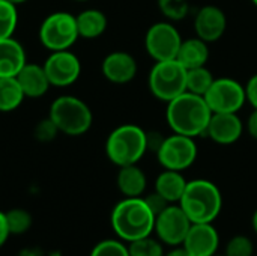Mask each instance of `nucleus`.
I'll return each instance as SVG.
<instances>
[{
    "instance_id": "2",
    "label": "nucleus",
    "mask_w": 257,
    "mask_h": 256,
    "mask_svg": "<svg viewBox=\"0 0 257 256\" xmlns=\"http://www.w3.org/2000/svg\"><path fill=\"white\" fill-rule=\"evenodd\" d=\"M111 228L119 240L131 243L154 234L155 214L145 198H123L111 211Z\"/></svg>"
},
{
    "instance_id": "15",
    "label": "nucleus",
    "mask_w": 257,
    "mask_h": 256,
    "mask_svg": "<svg viewBox=\"0 0 257 256\" xmlns=\"http://www.w3.org/2000/svg\"><path fill=\"white\" fill-rule=\"evenodd\" d=\"M244 122L238 113H212L206 134L217 145H233L244 134Z\"/></svg>"
},
{
    "instance_id": "9",
    "label": "nucleus",
    "mask_w": 257,
    "mask_h": 256,
    "mask_svg": "<svg viewBox=\"0 0 257 256\" xmlns=\"http://www.w3.org/2000/svg\"><path fill=\"white\" fill-rule=\"evenodd\" d=\"M181 44L182 36L172 21L152 24L145 36V48L155 62L176 59Z\"/></svg>"
},
{
    "instance_id": "23",
    "label": "nucleus",
    "mask_w": 257,
    "mask_h": 256,
    "mask_svg": "<svg viewBox=\"0 0 257 256\" xmlns=\"http://www.w3.org/2000/svg\"><path fill=\"white\" fill-rule=\"evenodd\" d=\"M26 95L15 77H0V112L9 113L17 110Z\"/></svg>"
},
{
    "instance_id": "5",
    "label": "nucleus",
    "mask_w": 257,
    "mask_h": 256,
    "mask_svg": "<svg viewBox=\"0 0 257 256\" xmlns=\"http://www.w3.org/2000/svg\"><path fill=\"white\" fill-rule=\"evenodd\" d=\"M48 116L62 134L71 137L86 134L93 124L90 107L83 100L72 95H62L56 98L50 106Z\"/></svg>"
},
{
    "instance_id": "37",
    "label": "nucleus",
    "mask_w": 257,
    "mask_h": 256,
    "mask_svg": "<svg viewBox=\"0 0 257 256\" xmlns=\"http://www.w3.org/2000/svg\"><path fill=\"white\" fill-rule=\"evenodd\" d=\"M163 256H188V253L185 252L182 246H179V247H173L170 252H166Z\"/></svg>"
},
{
    "instance_id": "25",
    "label": "nucleus",
    "mask_w": 257,
    "mask_h": 256,
    "mask_svg": "<svg viewBox=\"0 0 257 256\" xmlns=\"http://www.w3.org/2000/svg\"><path fill=\"white\" fill-rule=\"evenodd\" d=\"M18 24L17 6L8 0H0V39L11 38Z\"/></svg>"
},
{
    "instance_id": "28",
    "label": "nucleus",
    "mask_w": 257,
    "mask_h": 256,
    "mask_svg": "<svg viewBox=\"0 0 257 256\" xmlns=\"http://www.w3.org/2000/svg\"><path fill=\"white\" fill-rule=\"evenodd\" d=\"M6 214V222L11 235H20L24 234L30 229L32 226V216L29 211L23 208H12L5 213Z\"/></svg>"
},
{
    "instance_id": "34",
    "label": "nucleus",
    "mask_w": 257,
    "mask_h": 256,
    "mask_svg": "<svg viewBox=\"0 0 257 256\" xmlns=\"http://www.w3.org/2000/svg\"><path fill=\"white\" fill-rule=\"evenodd\" d=\"M146 134H148V149L157 152L158 148L161 146L164 137L160 133H157V131H146Z\"/></svg>"
},
{
    "instance_id": "39",
    "label": "nucleus",
    "mask_w": 257,
    "mask_h": 256,
    "mask_svg": "<svg viewBox=\"0 0 257 256\" xmlns=\"http://www.w3.org/2000/svg\"><path fill=\"white\" fill-rule=\"evenodd\" d=\"M8 2H11L12 5L18 6V5H23V3H26V2H29V0H8Z\"/></svg>"
},
{
    "instance_id": "16",
    "label": "nucleus",
    "mask_w": 257,
    "mask_h": 256,
    "mask_svg": "<svg viewBox=\"0 0 257 256\" xmlns=\"http://www.w3.org/2000/svg\"><path fill=\"white\" fill-rule=\"evenodd\" d=\"M139 65L133 54L128 51H111L108 53L102 63H101V72L102 75L114 84H126L134 80L137 75Z\"/></svg>"
},
{
    "instance_id": "17",
    "label": "nucleus",
    "mask_w": 257,
    "mask_h": 256,
    "mask_svg": "<svg viewBox=\"0 0 257 256\" xmlns=\"http://www.w3.org/2000/svg\"><path fill=\"white\" fill-rule=\"evenodd\" d=\"M15 78L18 80L26 98H41L51 88L42 65L26 63Z\"/></svg>"
},
{
    "instance_id": "38",
    "label": "nucleus",
    "mask_w": 257,
    "mask_h": 256,
    "mask_svg": "<svg viewBox=\"0 0 257 256\" xmlns=\"http://www.w3.org/2000/svg\"><path fill=\"white\" fill-rule=\"evenodd\" d=\"M251 228H253V231L257 234V210L254 211L253 217H251Z\"/></svg>"
},
{
    "instance_id": "36",
    "label": "nucleus",
    "mask_w": 257,
    "mask_h": 256,
    "mask_svg": "<svg viewBox=\"0 0 257 256\" xmlns=\"http://www.w3.org/2000/svg\"><path fill=\"white\" fill-rule=\"evenodd\" d=\"M9 237H11V232H9V228H8L6 214H5V211H0V247L8 241Z\"/></svg>"
},
{
    "instance_id": "8",
    "label": "nucleus",
    "mask_w": 257,
    "mask_h": 256,
    "mask_svg": "<svg viewBox=\"0 0 257 256\" xmlns=\"http://www.w3.org/2000/svg\"><path fill=\"white\" fill-rule=\"evenodd\" d=\"M155 154L163 169L184 172L197 160L199 148L196 139L173 133L164 137L161 146Z\"/></svg>"
},
{
    "instance_id": "22",
    "label": "nucleus",
    "mask_w": 257,
    "mask_h": 256,
    "mask_svg": "<svg viewBox=\"0 0 257 256\" xmlns=\"http://www.w3.org/2000/svg\"><path fill=\"white\" fill-rule=\"evenodd\" d=\"M75 20H77L78 35L80 38H84V39L99 38L101 35H104L108 26V20L105 14L95 8L81 11L78 15H75Z\"/></svg>"
},
{
    "instance_id": "1",
    "label": "nucleus",
    "mask_w": 257,
    "mask_h": 256,
    "mask_svg": "<svg viewBox=\"0 0 257 256\" xmlns=\"http://www.w3.org/2000/svg\"><path fill=\"white\" fill-rule=\"evenodd\" d=\"M211 118L212 110L202 95L185 91L167 103L166 121L169 128L176 134L193 139L205 136Z\"/></svg>"
},
{
    "instance_id": "21",
    "label": "nucleus",
    "mask_w": 257,
    "mask_h": 256,
    "mask_svg": "<svg viewBox=\"0 0 257 256\" xmlns=\"http://www.w3.org/2000/svg\"><path fill=\"white\" fill-rule=\"evenodd\" d=\"M188 181L179 170L164 169L155 180V192L169 204H178L185 192Z\"/></svg>"
},
{
    "instance_id": "31",
    "label": "nucleus",
    "mask_w": 257,
    "mask_h": 256,
    "mask_svg": "<svg viewBox=\"0 0 257 256\" xmlns=\"http://www.w3.org/2000/svg\"><path fill=\"white\" fill-rule=\"evenodd\" d=\"M59 128L57 125L53 122V119L48 116V118H44L41 119L36 125H35V130H33V136L36 140L45 143V142H51L56 139V136L59 134Z\"/></svg>"
},
{
    "instance_id": "41",
    "label": "nucleus",
    "mask_w": 257,
    "mask_h": 256,
    "mask_svg": "<svg viewBox=\"0 0 257 256\" xmlns=\"http://www.w3.org/2000/svg\"><path fill=\"white\" fill-rule=\"evenodd\" d=\"M78 2H86V0H78Z\"/></svg>"
},
{
    "instance_id": "11",
    "label": "nucleus",
    "mask_w": 257,
    "mask_h": 256,
    "mask_svg": "<svg viewBox=\"0 0 257 256\" xmlns=\"http://www.w3.org/2000/svg\"><path fill=\"white\" fill-rule=\"evenodd\" d=\"M191 225V220L179 204H170L166 210L155 216L154 234L163 244L179 247L184 244Z\"/></svg>"
},
{
    "instance_id": "18",
    "label": "nucleus",
    "mask_w": 257,
    "mask_h": 256,
    "mask_svg": "<svg viewBox=\"0 0 257 256\" xmlns=\"http://www.w3.org/2000/svg\"><path fill=\"white\" fill-rule=\"evenodd\" d=\"M27 63L24 47L14 36L0 39V77H17Z\"/></svg>"
},
{
    "instance_id": "40",
    "label": "nucleus",
    "mask_w": 257,
    "mask_h": 256,
    "mask_svg": "<svg viewBox=\"0 0 257 256\" xmlns=\"http://www.w3.org/2000/svg\"><path fill=\"white\" fill-rule=\"evenodd\" d=\"M251 3H253V5L257 8V0H251Z\"/></svg>"
},
{
    "instance_id": "7",
    "label": "nucleus",
    "mask_w": 257,
    "mask_h": 256,
    "mask_svg": "<svg viewBox=\"0 0 257 256\" xmlns=\"http://www.w3.org/2000/svg\"><path fill=\"white\" fill-rule=\"evenodd\" d=\"M78 38L75 15L69 12H53L41 23L39 41L50 51L69 50Z\"/></svg>"
},
{
    "instance_id": "19",
    "label": "nucleus",
    "mask_w": 257,
    "mask_h": 256,
    "mask_svg": "<svg viewBox=\"0 0 257 256\" xmlns=\"http://www.w3.org/2000/svg\"><path fill=\"white\" fill-rule=\"evenodd\" d=\"M116 184L123 198H142L148 189V178L137 164L119 167Z\"/></svg>"
},
{
    "instance_id": "24",
    "label": "nucleus",
    "mask_w": 257,
    "mask_h": 256,
    "mask_svg": "<svg viewBox=\"0 0 257 256\" xmlns=\"http://www.w3.org/2000/svg\"><path fill=\"white\" fill-rule=\"evenodd\" d=\"M214 80L215 77L206 65L187 69V91L191 94L203 97L214 83Z\"/></svg>"
},
{
    "instance_id": "30",
    "label": "nucleus",
    "mask_w": 257,
    "mask_h": 256,
    "mask_svg": "<svg viewBox=\"0 0 257 256\" xmlns=\"http://www.w3.org/2000/svg\"><path fill=\"white\" fill-rule=\"evenodd\" d=\"M224 256H254V244L245 235H235L227 241Z\"/></svg>"
},
{
    "instance_id": "6",
    "label": "nucleus",
    "mask_w": 257,
    "mask_h": 256,
    "mask_svg": "<svg viewBox=\"0 0 257 256\" xmlns=\"http://www.w3.org/2000/svg\"><path fill=\"white\" fill-rule=\"evenodd\" d=\"M148 86L158 101L169 103L187 91V68L176 59L155 62L148 77Z\"/></svg>"
},
{
    "instance_id": "12",
    "label": "nucleus",
    "mask_w": 257,
    "mask_h": 256,
    "mask_svg": "<svg viewBox=\"0 0 257 256\" xmlns=\"http://www.w3.org/2000/svg\"><path fill=\"white\" fill-rule=\"evenodd\" d=\"M45 74L56 88L74 84L81 74V62L71 50L50 51V56L42 63Z\"/></svg>"
},
{
    "instance_id": "10",
    "label": "nucleus",
    "mask_w": 257,
    "mask_h": 256,
    "mask_svg": "<svg viewBox=\"0 0 257 256\" xmlns=\"http://www.w3.org/2000/svg\"><path fill=\"white\" fill-rule=\"evenodd\" d=\"M203 97L212 113H238L247 101L244 84L230 77L215 78Z\"/></svg>"
},
{
    "instance_id": "27",
    "label": "nucleus",
    "mask_w": 257,
    "mask_h": 256,
    "mask_svg": "<svg viewBox=\"0 0 257 256\" xmlns=\"http://www.w3.org/2000/svg\"><path fill=\"white\" fill-rule=\"evenodd\" d=\"M158 9L167 21H182L190 12L188 0H157Z\"/></svg>"
},
{
    "instance_id": "42",
    "label": "nucleus",
    "mask_w": 257,
    "mask_h": 256,
    "mask_svg": "<svg viewBox=\"0 0 257 256\" xmlns=\"http://www.w3.org/2000/svg\"><path fill=\"white\" fill-rule=\"evenodd\" d=\"M215 256H224V255H215Z\"/></svg>"
},
{
    "instance_id": "14",
    "label": "nucleus",
    "mask_w": 257,
    "mask_h": 256,
    "mask_svg": "<svg viewBox=\"0 0 257 256\" xmlns=\"http://www.w3.org/2000/svg\"><path fill=\"white\" fill-rule=\"evenodd\" d=\"M218 246L220 235L212 223H193L182 244L191 256H215Z\"/></svg>"
},
{
    "instance_id": "26",
    "label": "nucleus",
    "mask_w": 257,
    "mask_h": 256,
    "mask_svg": "<svg viewBox=\"0 0 257 256\" xmlns=\"http://www.w3.org/2000/svg\"><path fill=\"white\" fill-rule=\"evenodd\" d=\"M128 250L131 256H163L166 253L163 243L152 235L128 243Z\"/></svg>"
},
{
    "instance_id": "13",
    "label": "nucleus",
    "mask_w": 257,
    "mask_h": 256,
    "mask_svg": "<svg viewBox=\"0 0 257 256\" xmlns=\"http://www.w3.org/2000/svg\"><path fill=\"white\" fill-rule=\"evenodd\" d=\"M227 29V17L224 11L215 5L202 6L194 17L196 36L206 41L208 44L217 42L223 38Z\"/></svg>"
},
{
    "instance_id": "4",
    "label": "nucleus",
    "mask_w": 257,
    "mask_h": 256,
    "mask_svg": "<svg viewBox=\"0 0 257 256\" xmlns=\"http://www.w3.org/2000/svg\"><path fill=\"white\" fill-rule=\"evenodd\" d=\"M148 151V134L136 124L116 127L105 140L107 158L117 167L137 164Z\"/></svg>"
},
{
    "instance_id": "35",
    "label": "nucleus",
    "mask_w": 257,
    "mask_h": 256,
    "mask_svg": "<svg viewBox=\"0 0 257 256\" xmlns=\"http://www.w3.org/2000/svg\"><path fill=\"white\" fill-rule=\"evenodd\" d=\"M245 128H247L248 136L257 140V109H253V112L250 113V116L245 122Z\"/></svg>"
},
{
    "instance_id": "33",
    "label": "nucleus",
    "mask_w": 257,
    "mask_h": 256,
    "mask_svg": "<svg viewBox=\"0 0 257 256\" xmlns=\"http://www.w3.org/2000/svg\"><path fill=\"white\" fill-rule=\"evenodd\" d=\"M245 98L253 109H257V74L251 75L245 83Z\"/></svg>"
},
{
    "instance_id": "20",
    "label": "nucleus",
    "mask_w": 257,
    "mask_h": 256,
    "mask_svg": "<svg viewBox=\"0 0 257 256\" xmlns=\"http://www.w3.org/2000/svg\"><path fill=\"white\" fill-rule=\"evenodd\" d=\"M176 60L187 69L205 66L209 60V44L199 36L182 39Z\"/></svg>"
},
{
    "instance_id": "29",
    "label": "nucleus",
    "mask_w": 257,
    "mask_h": 256,
    "mask_svg": "<svg viewBox=\"0 0 257 256\" xmlns=\"http://www.w3.org/2000/svg\"><path fill=\"white\" fill-rule=\"evenodd\" d=\"M89 256H131L128 246L122 240H102L90 252Z\"/></svg>"
},
{
    "instance_id": "32",
    "label": "nucleus",
    "mask_w": 257,
    "mask_h": 256,
    "mask_svg": "<svg viewBox=\"0 0 257 256\" xmlns=\"http://www.w3.org/2000/svg\"><path fill=\"white\" fill-rule=\"evenodd\" d=\"M145 201H146V204L149 205V208L152 210V213L157 216V214H160L163 210H166L170 204L161 196V195H158L155 190L151 193V195H148V196H145Z\"/></svg>"
},
{
    "instance_id": "3",
    "label": "nucleus",
    "mask_w": 257,
    "mask_h": 256,
    "mask_svg": "<svg viewBox=\"0 0 257 256\" xmlns=\"http://www.w3.org/2000/svg\"><path fill=\"white\" fill-rule=\"evenodd\" d=\"M178 204L191 223H214L223 210V195L212 181L199 178L188 181Z\"/></svg>"
}]
</instances>
